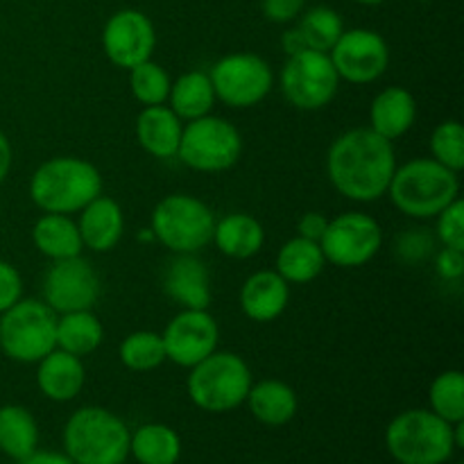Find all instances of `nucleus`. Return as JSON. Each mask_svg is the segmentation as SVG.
Instances as JSON below:
<instances>
[{"mask_svg":"<svg viewBox=\"0 0 464 464\" xmlns=\"http://www.w3.org/2000/svg\"><path fill=\"white\" fill-rule=\"evenodd\" d=\"M220 254L245 261V258L256 256L266 245V229L261 222L249 213H229V216L216 220L213 240Z\"/></svg>","mask_w":464,"mask_h":464,"instance_id":"nucleus-23","label":"nucleus"},{"mask_svg":"<svg viewBox=\"0 0 464 464\" xmlns=\"http://www.w3.org/2000/svg\"><path fill=\"white\" fill-rule=\"evenodd\" d=\"M281 45H284V50L288 53V57H290V54L302 53V50H308L306 45H304V39H302V34H299L297 27L284 32V36H281Z\"/></svg>","mask_w":464,"mask_h":464,"instance_id":"nucleus-44","label":"nucleus"},{"mask_svg":"<svg viewBox=\"0 0 464 464\" xmlns=\"http://www.w3.org/2000/svg\"><path fill=\"white\" fill-rule=\"evenodd\" d=\"M420 3H429V0H420Z\"/></svg>","mask_w":464,"mask_h":464,"instance_id":"nucleus-46","label":"nucleus"},{"mask_svg":"<svg viewBox=\"0 0 464 464\" xmlns=\"http://www.w3.org/2000/svg\"><path fill=\"white\" fill-rule=\"evenodd\" d=\"M340 86V77L331 63L329 53L302 50L290 54L281 71V93L302 111H317L331 104Z\"/></svg>","mask_w":464,"mask_h":464,"instance_id":"nucleus-11","label":"nucleus"},{"mask_svg":"<svg viewBox=\"0 0 464 464\" xmlns=\"http://www.w3.org/2000/svg\"><path fill=\"white\" fill-rule=\"evenodd\" d=\"M304 5H306V0H261L263 14L272 23L297 21L304 12Z\"/></svg>","mask_w":464,"mask_h":464,"instance_id":"nucleus-40","label":"nucleus"},{"mask_svg":"<svg viewBox=\"0 0 464 464\" xmlns=\"http://www.w3.org/2000/svg\"><path fill=\"white\" fill-rule=\"evenodd\" d=\"M12 161H14V152H12V143L5 136V131L0 130V184L7 179L9 170H12Z\"/></svg>","mask_w":464,"mask_h":464,"instance_id":"nucleus-43","label":"nucleus"},{"mask_svg":"<svg viewBox=\"0 0 464 464\" xmlns=\"http://www.w3.org/2000/svg\"><path fill=\"white\" fill-rule=\"evenodd\" d=\"M100 297V276L86 258L72 256L53 261L44 276V302L57 315L91 311Z\"/></svg>","mask_w":464,"mask_h":464,"instance_id":"nucleus-15","label":"nucleus"},{"mask_svg":"<svg viewBox=\"0 0 464 464\" xmlns=\"http://www.w3.org/2000/svg\"><path fill=\"white\" fill-rule=\"evenodd\" d=\"M243 136L220 116L198 118L184 125L177 159L195 172H225L238 163Z\"/></svg>","mask_w":464,"mask_h":464,"instance_id":"nucleus-9","label":"nucleus"},{"mask_svg":"<svg viewBox=\"0 0 464 464\" xmlns=\"http://www.w3.org/2000/svg\"><path fill=\"white\" fill-rule=\"evenodd\" d=\"M397 249H399V256H401L403 261L415 263V261H421V258L429 256L430 249H433V243H430V238H426L424 234H417V231H406V234L399 236Z\"/></svg>","mask_w":464,"mask_h":464,"instance_id":"nucleus-39","label":"nucleus"},{"mask_svg":"<svg viewBox=\"0 0 464 464\" xmlns=\"http://www.w3.org/2000/svg\"><path fill=\"white\" fill-rule=\"evenodd\" d=\"M32 243L50 261L82 256L84 249L77 222L63 213H44L32 227Z\"/></svg>","mask_w":464,"mask_h":464,"instance_id":"nucleus-24","label":"nucleus"},{"mask_svg":"<svg viewBox=\"0 0 464 464\" xmlns=\"http://www.w3.org/2000/svg\"><path fill=\"white\" fill-rule=\"evenodd\" d=\"M326 258L322 254L320 243L315 240L295 236L288 243L281 245L275 258V270L284 276L288 284H311L322 275Z\"/></svg>","mask_w":464,"mask_h":464,"instance_id":"nucleus-27","label":"nucleus"},{"mask_svg":"<svg viewBox=\"0 0 464 464\" xmlns=\"http://www.w3.org/2000/svg\"><path fill=\"white\" fill-rule=\"evenodd\" d=\"M435 238L442 247L462 249L464 252V202L456 198L444 211L435 216Z\"/></svg>","mask_w":464,"mask_h":464,"instance_id":"nucleus-36","label":"nucleus"},{"mask_svg":"<svg viewBox=\"0 0 464 464\" xmlns=\"http://www.w3.org/2000/svg\"><path fill=\"white\" fill-rule=\"evenodd\" d=\"M157 48V32L152 21L139 9H121L113 14L102 30V50L116 68L131 71L152 59Z\"/></svg>","mask_w":464,"mask_h":464,"instance_id":"nucleus-16","label":"nucleus"},{"mask_svg":"<svg viewBox=\"0 0 464 464\" xmlns=\"http://www.w3.org/2000/svg\"><path fill=\"white\" fill-rule=\"evenodd\" d=\"M385 195L403 216L430 220L460 198V177L435 159L420 157L397 166Z\"/></svg>","mask_w":464,"mask_h":464,"instance_id":"nucleus-2","label":"nucleus"},{"mask_svg":"<svg viewBox=\"0 0 464 464\" xmlns=\"http://www.w3.org/2000/svg\"><path fill=\"white\" fill-rule=\"evenodd\" d=\"M77 229L86 249L100 254L111 252L121 243L122 231H125V216H122L121 204L107 195H98L80 211Z\"/></svg>","mask_w":464,"mask_h":464,"instance_id":"nucleus-19","label":"nucleus"},{"mask_svg":"<svg viewBox=\"0 0 464 464\" xmlns=\"http://www.w3.org/2000/svg\"><path fill=\"white\" fill-rule=\"evenodd\" d=\"M102 195V175L82 157H53L30 177V198L44 213H80Z\"/></svg>","mask_w":464,"mask_h":464,"instance_id":"nucleus-3","label":"nucleus"},{"mask_svg":"<svg viewBox=\"0 0 464 464\" xmlns=\"http://www.w3.org/2000/svg\"><path fill=\"white\" fill-rule=\"evenodd\" d=\"M326 225H329V218L324 213H317V211H308L299 218L297 222V236L308 240H315L320 243V238L324 236Z\"/></svg>","mask_w":464,"mask_h":464,"instance_id":"nucleus-41","label":"nucleus"},{"mask_svg":"<svg viewBox=\"0 0 464 464\" xmlns=\"http://www.w3.org/2000/svg\"><path fill=\"white\" fill-rule=\"evenodd\" d=\"M39 447V426L27 408L7 403L0 408V451L12 460L32 456Z\"/></svg>","mask_w":464,"mask_h":464,"instance_id":"nucleus-29","label":"nucleus"},{"mask_svg":"<svg viewBox=\"0 0 464 464\" xmlns=\"http://www.w3.org/2000/svg\"><path fill=\"white\" fill-rule=\"evenodd\" d=\"M163 290L181 308H208L211 275L198 254H175L163 275Z\"/></svg>","mask_w":464,"mask_h":464,"instance_id":"nucleus-17","label":"nucleus"},{"mask_svg":"<svg viewBox=\"0 0 464 464\" xmlns=\"http://www.w3.org/2000/svg\"><path fill=\"white\" fill-rule=\"evenodd\" d=\"M356 3H361V5H381V3H385V0H356Z\"/></svg>","mask_w":464,"mask_h":464,"instance_id":"nucleus-45","label":"nucleus"},{"mask_svg":"<svg viewBox=\"0 0 464 464\" xmlns=\"http://www.w3.org/2000/svg\"><path fill=\"white\" fill-rule=\"evenodd\" d=\"M184 121L168 104L143 107L136 116V139L154 159H177Z\"/></svg>","mask_w":464,"mask_h":464,"instance_id":"nucleus-21","label":"nucleus"},{"mask_svg":"<svg viewBox=\"0 0 464 464\" xmlns=\"http://www.w3.org/2000/svg\"><path fill=\"white\" fill-rule=\"evenodd\" d=\"M57 313L44 299H18L0 315V352L14 362H39L54 347Z\"/></svg>","mask_w":464,"mask_h":464,"instance_id":"nucleus-8","label":"nucleus"},{"mask_svg":"<svg viewBox=\"0 0 464 464\" xmlns=\"http://www.w3.org/2000/svg\"><path fill=\"white\" fill-rule=\"evenodd\" d=\"M208 77L216 98L231 109L256 107L275 86L270 63L254 53H234L218 59Z\"/></svg>","mask_w":464,"mask_h":464,"instance_id":"nucleus-10","label":"nucleus"},{"mask_svg":"<svg viewBox=\"0 0 464 464\" xmlns=\"http://www.w3.org/2000/svg\"><path fill=\"white\" fill-rule=\"evenodd\" d=\"M430 411L449 424L464 421V376L460 370L438 374L429 390Z\"/></svg>","mask_w":464,"mask_h":464,"instance_id":"nucleus-33","label":"nucleus"},{"mask_svg":"<svg viewBox=\"0 0 464 464\" xmlns=\"http://www.w3.org/2000/svg\"><path fill=\"white\" fill-rule=\"evenodd\" d=\"M57 349L84 358L93 353L102 344L104 329L93 311H72L57 315V331H54Z\"/></svg>","mask_w":464,"mask_h":464,"instance_id":"nucleus-28","label":"nucleus"},{"mask_svg":"<svg viewBox=\"0 0 464 464\" xmlns=\"http://www.w3.org/2000/svg\"><path fill=\"white\" fill-rule=\"evenodd\" d=\"M258 464H267V462H258Z\"/></svg>","mask_w":464,"mask_h":464,"instance_id":"nucleus-47","label":"nucleus"},{"mask_svg":"<svg viewBox=\"0 0 464 464\" xmlns=\"http://www.w3.org/2000/svg\"><path fill=\"white\" fill-rule=\"evenodd\" d=\"M23 299V276L9 261L0 258V315Z\"/></svg>","mask_w":464,"mask_h":464,"instance_id":"nucleus-37","label":"nucleus"},{"mask_svg":"<svg viewBox=\"0 0 464 464\" xmlns=\"http://www.w3.org/2000/svg\"><path fill=\"white\" fill-rule=\"evenodd\" d=\"M252 370L234 352H213L195 367H190L188 397L199 411L231 412L240 408L252 388Z\"/></svg>","mask_w":464,"mask_h":464,"instance_id":"nucleus-6","label":"nucleus"},{"mask_svg":"<svg viewBox=\"0 0 464 464\" xmlns=\"http://www.w3.org/2000/svg\"><path fill=\"white\" fill-rule=\"evenodd\" d=\"M329 59L340 80L349 84H372L388 71L390 48L379 32L353 27L344 30L343 36L335 41L334 48L329 50Z\"/></svg>","mask_w":464,"mask_h":464,"instance_id":"nucleus-13","label":"nucleus"},{"mask_svg":"<svg viewBox=\"0 0 464 464\" xmlns=\"http://www.w3.org/2000/svg\"><path fill=\"white\" fill-rule=\"evenodd\" d=\"M118 358L131 372H152L168 361L161 334L154 331H134L127 335L118 349Z\"/></svg>","mask_w":464,"mask_h":464,"instance_id":"nucleus-32","label":"nucleus"},{"mask_svg":"<svg viewBox=\"0 0 464 464\" xmlns=\"http://www.w3.org/2000/svg\"><path fill=\"white\" fill-rule=\"evenodd\" d=\"M290 302V284L276 270H261L247 276L240 288V311L252 322H275Z\"/></svg>","mask_w":464,"mask_h":464,"instance_id":"nucleus-18","label":"nucleus"},{"mask_svg":"<svg viewBox=\"0 0 464 464\" xmlns=\"http://www.w3.org/2000/svg\"><path fill=\"white\" fill-rule=\"evenodd\" d=\"M18 464H75L66 453H54V451H34L32 456L18 460Z\"/></svg>","mask_w":464,"mask_h":464,"instance_id":"nucleus-42","label":"nucleus"},{"mask_svg":"<svg viewBox=\"0 0 464 464\" xmlns=\"http://www.w3.org/2000/svg\"><path fill=\"white\" fill-rule=\"evenodd\" d=\"M130 453L140 464H177L181 456V440L166 424H143L130 438Z\"/></svg>","mask_w":464,"mask_h":464,"instance_id":"nucleus-30","label":"nucleus"},{"mask_svg":"<svg viewBox=\"0 0 464 464\" xmlns=\"http://www.w3.org/2000/svg\"><path fill=\"white\" fill-rule=\"evenodd\" d=\"M397 170L392 140H385L370 127L340 134L326 152V175L331 186L352 202H376L388 193Z\"/></svg>","mask_w":464,"mask_h":464,"instance_id":"nucleus-1","label":"nucleus"},{"mask_svg":"<svg viewBox=\"0 0 464 464\" xmlns=\"http://www.w3.org/2000/svg\"><path fill=\"white\" fill-rule=\"evenodd\" d=\"M130 438L125 421L98 406L80 408L63 426V449L75 464H122Z\"/></svg>","mask_w":464,"mask_h":464,"instance_id":"nucleus-4","label":"nucleus"},{"mask_svg":"<svg viewBox=\"0 0 464 464\" xmlns=\"http://www.w3.org/2000/svg\"><path fill=\"white\" fill-rule=\"evenodd\" d=\"M435 272L444 281H458L464 275V252L462 249L442 247L435 254Z\"/></svg>","mask_w":464,"mask_h":464,"instance_id":"nucleus-38","label":"nucleus"},{"mask_svg":"<svg viewBox=\"0 0 464 464\" xmlns=\"http://www.w3.org/2000/svg\"><path fill=\"white\" fill-rule=\"evenodd\" d=\"M170 75L166 72V68L161 63L148 62L139 63L130 71V91L134 95L136 102H140L143 107H154V104H166L168 93H170Z\"/></svg>","mask_w":464,"mask_h":464,"instance_id":"nucleus-34","label":"nucleus"},{"mask_svg":"<svg viewBox=\"0 0 464 464\" xmlns=\"http://www.w3.org/2000/svg\"><path fill=\"white\" fill-rule=\"evenodd\" d=\"M245 403L249 412L266 426H285L297 415V392L288 383L276 379L252 383Z\"/></svg>","mask_w":464,"mask_h":464,"instance_id":"nucleus-25","label":"nucleus"},{"mask_svg":"<svg viewBox=\"0 0 464 464\" xmlns=\"http://www.w3.org/2000/svg\"><path fill=\"white\" fill-rule=\"evenodd\" d=\"M385 447L399 464H444L456 453L453 424L433 411H406L385 429Z\"/></svg>","mask_w":464,"mask_h":464,"instance_id":"nucleus-5","label":"nucleus"},{"mask_svg":"<svg viewBox=\"0 0 464 464\" xmlns=\"http://www.w3.org/2000/svg\"><path fill=\"white\" fill-rule=\"evenodd\" d=\"M216 102L218 98L208 72L188 71L172 82L166 104L181 121L190 122L202 116H208L213 107H216Z\"/></svg>","mask_w":464,"mask_h":464,"instance_id":"nucleus-26","label":"nucleus"},{"mask_svg":"<svg viewBox=\"0 0 464 464\" xmlns=\"http://www.w3.org/2000/svg\"><path fill=\"white\" fill-rule=\"evenodd\" d=\"M216 216L202 199L186 193L166 195L154 207L150 231L172 254H199L213 240Z\"/></svg>","mask_w":464,"mask_h":464,"instance_id":"nucleus-7","label":"nucleus"},{"mask_svg":"<svg viewBox=\"0 0 464 464\" xmlns=\"http://www.w3.org/2000/svg\"><path fill=\"white\" fill-rule=\"evenodd\" d=\"M297 30L308 50L329 53L335 41L343 36L344 23L335 9L320 5V7H313L304 14L302 21L297 23Z\"/></svg>","mask_w":464,"mask_h":464,"instance_id":"nucleus-31","label":"nucleus"},{"mask_svg":"<svg viewBox=\"0 0 464 464\" xmlns=\"http://www.w3.org/2000/svg\"><path fill=\"white\" fill-rule=\"evenodd\" d=\"M417 121L415 95L403 86H388L370 107V130L385 140H397L412 130Z\"/></svg>","mask_w":464,"mask_h":464,"instance_id":"nucleus-22","label":"nucleus"},{"mask_svg":"<svg viewBox=\"0 0 464 464\" xmlns=\"http://www.w3.org/2000/svg\"><path fill=\"white\" fill-rule=\"evenodd\" d=\"M383 245V229L379 222L362 211H344L331 218L320 238L326 263L352 270L370 263Z\"/></svg>","mask_w":464,"mask_h":464,"instance_id":"nucleus-12","label":"nucleus"},{"mask_svg":"<svg viewBox=\"0 0 464 464\" xmlns=\"http://www.w3.org/2000/svg\"><path fill=\"white\" fill-rule=\"evenodd\" d=\"M430 154L449 170L458 172L464 168V130L458 121H444L430 134Z\"/></svg>","mask_w":464,"mask_h":464,"instance_id":"nucleus-35","label":"nucleus"},{"mask_svg":"<svg viewBox=\"0 0 464 464\" xmlns=\"http://www.w3.org/2000/svg\"><path fill=\"white\" fill-rule=\"evenodd\" d=\"M86 367L84 361L72 353L54 347L48 356L36 362V385L50 401H72L84 390Z\"/></svg>","mask_w":464,"mask_h":464,"instance_id":"nucleus-20","label":"nucleus"},{"mask_svg":"<svg viewBox=\"0 0 464 464\" xmlns=\"http://www.w3.org/2000/svg\"><path fill=\"white\" fill-rule=\"evenodd\" d=\"M166 358L175 365L195 367L211 356L220 343V329L208 308H181L161 334Z\"/></svg>","mask_w":464,"mask_h":464,"instance_id":"nucleus-14","label":"nucleus"}]
</instances>
